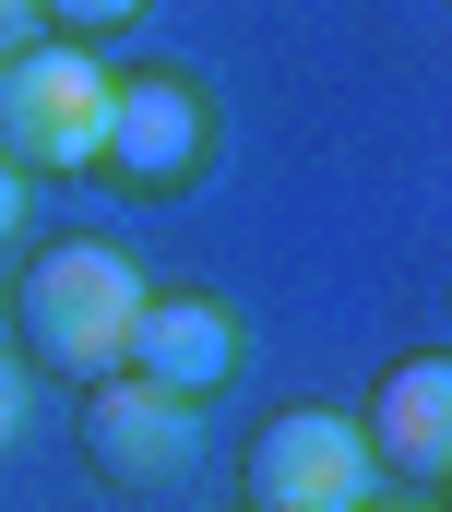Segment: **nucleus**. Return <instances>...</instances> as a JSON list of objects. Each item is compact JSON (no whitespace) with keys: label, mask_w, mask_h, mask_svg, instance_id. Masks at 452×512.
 I'll use <instances>...</instances> for the list:
<instances>
[{"label":"nucleus","mask_w":452,"mask_h":512,"mask_svg":"<svg viewBox=\"0 0 452 512\" xmlns=\"http://www.w3.org/2000/svg\"><path fill=\"white\" fill-rule=\"evenodd\" d=\"M203 167H215V96L191 72H119L108 131H96V179L131 203H179Z\"/></svg>","instance_id":"nucleus-3"},{"label":"nucleus","mask_w":452,"mask_h":512,"mask_svg":"<svg viewBox=\"0 0 452 512\" xmlns=\"http://www.w3.org/2000/svg\"><path fill=\"white\" fill-rule=\"evenodd\" d=\"M108 60L84 36H36L0 60V155L36 179H96V131H108Z\"/></svg>","instance_id":"nucleus-2"},{"label":"nucleus","mask_w":452,"mask_h":512,"mask_svg":"<svg viewBox=\"0 0 452 512\" xmlns=\"http://www.w3.org/2000/svg\"><path fill=\"white\" fill-rule=\"evenodd\" d=\"M24 405H36V370H24V358H12V346H0V453H12V441H24Z\"/></svg>","instance_id":"nucleus-9"},{"label":"nucleus","mask_w":452,"mask_h":512,"mask_svg":"<svg viewBox=\"0 0 452 512\" xmlns=\"http://www.w3.org/2000/svg\"><path fill=\"white\" fill-rule=\"evenodd\" d=\"M357 512H429V501H357Z\"/></svg>","instance_id":"nucleus-12"},{"label":"nucleus","mask_w":452,"mask_h":512,"mask_svg":"<svg viewBox=\"0 0 452 512\" xmlns=\"http://www.w3.org/2000/svg\"><path fill=\"white\" fill-rule=\"evenodd\" d=\"M357 429H369V465H393V477H417V489H452V346L393 358Z\"/></svg>","instance_id":"nucleus-6"},{"label":"nucleus","mask_w":452,"mask_h":512,"mask_svg":"<svg viewBox=\"0 0 452 512\" xmlns=\"http://www.w3.org/2000/svg\"><path fill=\"white\" fill-rule=\"evenodd\" d=\"M250 370V334H238V310L226 298H143V322H131V382L155 393H226Z\"/></svg>","instance_id":"nucleus-7"},{"label":"nucleus","mask_w":452,"mask_h":512,"mask_svg":"<svg viewBox=\"0 0 452 512\" xmlns=\"http://www.w3.org/2000/svg\"><path fill=\"white\" fill-rule=\"evenodd\" d=\"M143 274H131V251H108V239H48V251L24 262V286H12V322H24V358L48 370V382H108V370H131V322H143Z\"/></svg>","instance_id":"nucleus-1"},{"label":"nucleus","mask_w":452,"mask_h":512,"mask_svg":"<svg viewBox=\"0 0 452 512\" xmlns=\"http://www.w3.org/2000/svg\"><path fill=\"white\" fill-rule=\"evenodd\" d=\"M143 0H36V24L48 36H108V24H131Z\"/></svg>","instance_id":"nucleus-8"},{"label":"nucleus","mask_w":452,"mask_h":512,"mask_svg":"<svg viewBox=\"0 0 452 512\" xmlns=\"http://www.w3.org/2000/svg\"><path fill=\"white\" fill-rule=\"evenodd\" d=\"M369 429L334 417V405H286V417H262L250 429V453H238V512H357L369 501Z\"/></svg>","instance_id":"nucleus-4"},{"label":"nucleus","mask_w":452,"mask_h":512,"mask_svg":"<svg viewBox=\"0 0 452 512\" xmlns=\"http://www.w3.org/2000/svg\"><path fill=\"white\" fill-rule=\"evenodd\" d=\"M84 465H96L108 489H131V501H143V489H179V477L203 465V405L131 382V370L84 382Z\"/></svg>","instance_id":"nucleus-5"},{"label":"nucleus","mask_w":452,"mask_h":512,"mask_svg":"<svg viewBox=\"0 0 452 512\" xmlns=\"http://www.w3.org/2000/svg\"><path fill=\"white\" fill-rule=\"evenodd\" d=\"M12 227H24V167L0 155V251H12Z\"/></svg>","instance_id":"nucleus-11"},{"label":"nucleus","mask_w":452,"mask_h":512,"mask_svg":"<svg viewBox=\"0 0 452 512\" xmlns=\"http://www.w3.org/2000/svg\"><path fill=\"white\" fill-rule=\"evenodd\" d=\"M12 48H36V0H0V60Z\"/></svg>","instance_id":"nucleus-10"},{"label":"nucleus","mask_w":452,"mask_h":512,"mask_svg":"<svg viewBox=\"0 0 452 512\" xmlns=\"http://www.w3.org/2000/svg\"><path fill=\"white\" fill-rule=\"evenodd\" d=\"M441 512H452V501H441Z\"/></svg>","instance_id":"nucleus-13"}]
</instances>
